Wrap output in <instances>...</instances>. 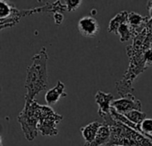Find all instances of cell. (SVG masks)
I'll return each mask as SVG.
<instances>
[{
	"label": "cell",
	"instance_id": "6da1fadb",
	"mask_svg": "<svg viewBox=\"0 0 152 146\" xmlns=\"http://www.w3.org/2000/svg\"><path fill=\"white\" fill-rule=\"evenodd\" d=\"M47 62L48 54L45 47H42L40 51L32 57L31 64L28 66L26 73L25 103H30L39 93L47 89Z\"/></svg>",
	"mask_w": 152,
	"mask_h": 146
},
{
	"label": "cell",
	"instance_id": "7a4b0ae2",
	"mask_svg": "<svg viewBox=\"0 0 152 146\" xmlns=\"http://www.w3.org/2000/svg\"><path fill=\"white\" fill-rule=\"evenodd\" d=\"M111 130L110 140L102 146H152L151 139L127 125L113 119L111 115L103 119Z\"/></svg>",
	"mask_w": 152,
	"mask_h": 146
},
{
	"label": "cell",
	"instance_id": "3957f363",
	"mask_svg": "<svg viewBox=\"0 0 152 146\" xmlns=\"http://www.w3.org/2000/svg\"><path fill=\"white\" fill-rule=\"evenodd\" d=\"M41 108L42 105L35 99L30 103H25L24 108L18 115V121L28 141H33L37 136V125L41 115Z\"/></svg>",
	"mask_w": 152,
	"mask_h": 146
},
{
	"label": "cell",
	"instance_id": "277c9868",
	"mask_svg": "<svg viewBox=\"0 0 152 146\" xmlns=\"http://www.w3.org/2000/svg\"><path fill=\"white\" fill-rule=\"evenodd\" d=\"M63 117L57 114L49 105H42L41 115L37 125V130L43 136H55L59 131L57 125Z\"/></svg>",
	"mask_w": 152,
	"mask_h": 146
},
{
	"label": "cell",
	"instance_id": "5b68a950",
	"mask_svg": "<svg viewBox=\"0 0 152 146\" xmlns=\"http://www.w3.org/2000/svg\"><path fill=\"white\" fill-rule=\"evenodd\" d=\"M111 108H113L117 112L120 114H126L133 111H142V105L139 99H137L134 95L128 94L125 97L114 100L111 103Z\"/></svg>",
	"mask_w": 152,
	"mask_h": 146
},
{
	"label": "cell",
	"instance_id": "8992f818",
	"mask_svg": "<svg viewBox=\"0 0 152 146\" xmlns=\"http://www.w3.org/2000/svg\"><path fill=\"white\" fill-rule=\"evenodd\" d=\"M77 29L79 33L86 37H94L100 31V25L97 20L92 16H84L78 21Z\"/></svg>",
	"mask_w": 152,
	"mask_h": 146
},
{
	"label": "cell",
	"instance_id": "52a82bcc",
	"mask_svg": "<svg viewBox=\"0 0 152 146\" xmlns=\"http://www.w3.org/2000/svg\"><path fill=\"white\" fill-rule=\"evenodd\" d=\"M114 101V95L111 93H105L102 91H98L95 95V102L99 106L98 114L101 118L105 119L106 117L111 115V103Z\"/></svg>",
	"mask_w": 152,
	"mask_h": 146
},
{
	"label": "cell",
	"instance_id": "ba28073f",
	"mask_svg": "<svg viewBox=\"0 0 152 146\" xmlns=\"http://www.w3.org/2000/svg\"><path fill=\"white\" fill-rule=\"evenodd\" d=\"M66 96H67V93L65 92V85L61 80H59L54 87L47 90L45 95V100L46 103L50 106V105L56 104L61 98Z\"/></svg>",
	"mask_w": 152,
	"mask_h": 146
},
{
	"label": "cell",
	"instance_id": "9c48e42d",
	"mask_svg": "<svg viewBox=\"0 0 152 146\" xmlns=\"http://www.w3.org/2000/svg\"><path fill=\"white\" fill-rule=\"evenodd\" d=\"M150 19H151L150 16L143 17V16H142L139 13H136L134 12H129L127 22L130 25V27L132 28V29L134 30L135 37L143 30V29L146 27L147 23L149 22Z\"/></svg>",
	"mask_w": 152,
	"mask_h": 146
},
{
	"label": "cell",
	"instance_id": "30bf717a",
	"mask_svg": "<svg viewBox=\"0 0 152 146\" xmlns=\"http://www.w3.org/2000/svg\"><path fill=\"white\" fill-rule=\"evenodd\" d=\"M101 126H102V124L100 122L94 121V122H91L90 124H88L85 127H82L80 128V132L83 136V138L86 141L85 145H90L91 143L94 142Z\"/></svg>",
	"mask_w": 152,
	"mask_h": 146
},
{
	"label": "cell",
	"instance_id": "8fae6325",
	"mask_svg": "<svg viewBox=\"0 0 152 146\" xmlns=\"http://www.w3.org/2000/svg\"><path fill=\"white\" fill-rule=\"evenodd\" d=\"M111 130L110 128L106 124H102L97 133V136L93 143L90 145H85V146H102L108 144L110 140Z\"/></svg>",
	"mask_w": 152,
	"mask_h": 146
},
{
	"label": "cell",
	"instance_id": "7c38bea8",
	"mask_svg": "<svg viewBox=\"0 0 152 146\" xmlns=\"http://www.w3.org/2000/svg\"><path fill=\"white\" fill-rule=\"evenodd\" d=\"M128 14L129 12L126 11H122L120 12H118L113 19H111V21H110L109 24V28H108V31L110 33H118V30L119 29V27L127 21L128 19Z\"/></svg>",
	"mask_w": 152,
	"mask_h": 146
},
{
	"label": "cell",
	"instance_id": "4fadbf2b",
	"mask_svg": "<svg viewBox=\"0 0 152 146\" xmlns=\"http://www.w3.org/2000/svg\"><path fill=\"white\" fill-rule=\"evenodd\" d=\"M117 35L119 36L120 41H121L122 43L126 42V41H128L131 37H135V34H134V30L132 29V28L130 27V25L128 24L127 21L125 22V23H123V24L119 27Z\"/></svg>",
	"mask_w": 152,
	"mask_h": 146
},
{
	"label": "cell",
	"instance_id": "5bb4252c",
	"mask_svg": "<svg viewBox=\"0 0 152 146\" xmlns=\"http://www.w3.org/2000/svg\"><path fill=\"white\" fill-rule=\"evenodd\" d=\"M124 116L133 124L141 127V124L142 123V121L144 120L147 119V115L146 113L141 112V111H133L130 112H127L126 114H124Z\"/></svg>",
	"mask_w": 152,
	"mask_h": 146
},
{
	"label": "cell",
	"instance_id": "9a60e30c",
	"mask_svg": "<svg viewBox=\"0 0 152 146\" xmlns=\"http://www.w3.org/2000/svg\"><path fill=\"white\" fill-rule=\"evenodd\" d=\"M13 7L8 4L5 1H0V19H7L11 16Z\"/></svg>",
	"mask_w": 152,
	"mask_h": 146
},
{
	"label": "cell",
	"instance_id": "2e32d148",
	"mask_svg": "<svg viewBox=\"0 0 152 146\" xmlns=\"http://www.w3.org/2000/svg\"><path fill=\"white\" fill-rule=\"evenodd\" d=\"M141 133L152 137V119H146L141 124Z\"/></svg>",
	"mask_w": 152,
	"mask_h": 146
},
{
	"label": "cell",
	"instance_id": "e0dca14e",
	"mask_svg": "<svg viewBox=\"0 0 152 146\" xmlns=\"http://www.w3.org/2000/svg\"><path fill=\"white\" fill-rule=\"evenodd\" d=\"M82 1L81 0H67L65 1V6L67 12H71L77 10L79 5L81 4Z\"/></svg>",
	"mask_w": 152,
	"mask_h": 146
},
{
	"label": "cell",
	"instance_id": "ac0fdd59",
	"mask_svg": "<svg viewBox=\"0 0 152 146\" xmlns=\"http://www.w3.org/2000/svg\"><path fill=\"white\" fill-rule=\"evenodd\" d=\"M144 59H145V62L146 65L148 67L152 66V50L151 49H148L144 52Z\"/></svg>",
	"mask_w": 152,
	"mask_h": 146
},
{
	"label": "cell",
	"instance_id": "d6986e66",
	"mask_svg": "<svg viewBox=\"0 0 152 146\" xmlns=\"http://www.w3.org/2000/svg\"><path fill=\"white\" fill-rule=\"evenodd\" d=\"M63 14L62 12H55L53 13V20H54V22L56 25H61L63 21Z\"/></svg>",
	"mask_w": 152,
	"mask_h": 146
},
{
	"label": "cell",
	"instance_id": "ffe728a7",
	"mask_svg": "<svg viewBox=\"0 0 152 146\" xmlns=\"http://www.w3.org/2000/svg\"><path fill=\"white\" fill-rule=\"evenodd\" d=\"M150 49H151V50H152V40L151 41V45H150Z\"/></svg>",
	"mask_w": 152,
	"mask_h": 146
},
{
	"label": "cell",
	"instance_id": "44dd1931",
	"mask_svg": "<svg viewBox=\"0 0 152 146\" xmlns=\"http://www.w3.org/2000/svg\"><path fill=\"white\" fill-rule=\"evenodd\" d=\"M1 146H3V143H2V138H1V145H0Z\"/></svg>",
	"mask_w": 152,
	"mask_h": 146
}]
</instances>
